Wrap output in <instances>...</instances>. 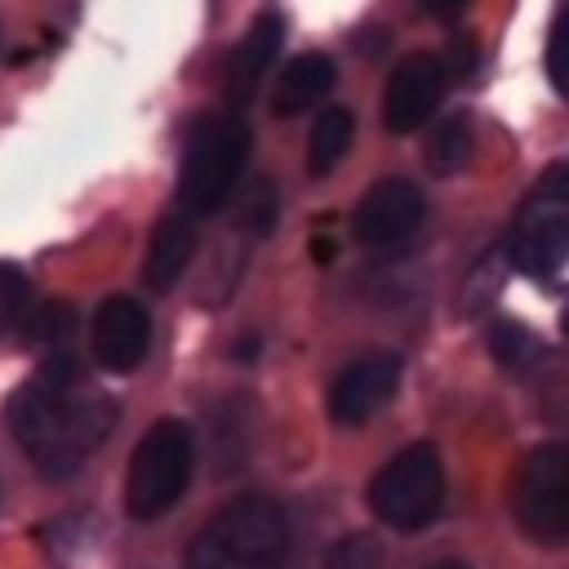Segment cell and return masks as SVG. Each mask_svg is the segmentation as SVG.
Instances as JSON below:
<instances>
[{
    "label": "cell",
    "mask_w": 569,
    "mask_h": 569,
    "mask_svg": "<svg viewBox=\"0 0 569 569\" xmlns=\"http://www.w3.org/2000/svg\"><path fill=\"white\" fill-rule=\"evenodd\" d=\"M489 351H493V360H498L502 369L520 373V369H529V360L538 356V338H533L525 325H516V320H493V329H489Z\"/></svg>",
    "instance_id": "obj_18"
},
{
    "label": "cell",
    "mask_w": 569,
    "mask_h": 569,
    "mask_svg": "<svg viewBox=\"0 0 569 569\" xmlns=\"http://www.w3.org/2000/svg\"><path fill=\"white\" fill-rule=\"evenodd\" d=\"M351 133H356V120L347 107H325L311 124V138H307V169L311 173H329L338 169V160L347 156L351 147Z\"/></svg>",
    "instance_id": "obj_15"
},
{
    "label": "cell",
    "mask_w": 569,
    "mask_h": 569,
    "mask_svg": "<svg viewBox=\"0 0 569 569\" xmlns=\"http://www.w3.org/2000/svg\"><path fill=\"white\" fill-rule=\"evenodd\" d=\"M333 80H338L333 58H325V53H298V58L284 62V71L276 80L271 111L276 116H302V111L320 107V98L333 89Z\"/></svg>",
    "instance_id": "obj_14"
},
{
    "label": "cell",
    "mask_w": 569,
    "mask_h": 569,
    "mask_svg": "<svg viewBox=\"0 0 569 569\" xmlns=\"http://www.w3.org/2000/svg\"><path fill=\"white\" fill-rule=\"evenodd\" d=\"M396 387H400V356L391 351L356 356L329 387V413L342 427H360L396 396Z\"/></svg>",
    "instance_id": "obj_10"
},
{
    "label": "cell",
    "mask_w": 569,
    "mask_h": 569,
    "mask_svg": "<svg viewBox=\"0 0 569 569\" xmlns=\"http://www.w3.org/2000/svg\"><path fill=\"white\" fill-rule=\"evenodd\" d=\"M418 4H422L431 18H440V22H453V18H458V13H462L471 0H418Z\"/></svg>",
    "instance_id": "obj_23"
},
{
    "label": "cell",
    "mask_w": 569,
    "mask_h": 569,
    "mask_svg": "<svg viewBox=\"0 0 569 569\" xmlns=\"http://www.w3.org/2000/svg\"><path fill=\"white\" fill-rule=\"evenodd\" d=\"M507 249H511V262L529 280L547 289L565 280V267H569V173L565 164H551L542 182L533 187V196L520 204Z\"/></svg>",
    "instance_id": "obj_4"
},
{
    "label": "cell",
    "mask_w": 569,
    "mask_h": 569,
    "mask_svg": "<svg viewBox=\"0 0 569 569\" xmlns=\"http://www.w3.org/2000/svg\"><path fill=\"white\" fill-rule=\"evenodd\" d=\"M27 329H31V342L44 347L49 356H71L76 311L67 302H40L36 311H27Z\"/></svg>",
    "instance_id": "obj_17"
},
{
    "label": "cell",
    "mask_w": 569,
    "mask_h": 569,
    "mask_svg": "<svg viewBox=\"0 0 569 569\" xmlns=\"http://www.w3.org/2000/svg\"><path fill=\"white\" fill-rule=\"evenodd\" d=\"M196 244H200V227H196V218H187L182 209H169V213L156 222V231H151V249H147V284L160 289V293H164L169 284H178V276L187 271Z\"/></svg>",
    "instance_id": "obj_13"
},
{
    "label": "cell",
    "mask_w": 569,
    "mask_h": 569,
    "mask_svg": "<svg viewBox=\"0 0 569 569\" xmlns=\"http://www.w3.org/2000/svg\"><path fill=\"white\" fill-rule=\"evenodd\" d=\"M467 160H471V120L467 116L440 120L431 129V142H427V164L436 173H458Z\"/></svg>",
    "instance_id": "obj_16"
},
{
    "label": "cell",
    "mask_w": 569,
    "mask_h": 569,
    "mask_svg": "<svg viewBox=\"0 0 569 569\" xmlns=\"http://www.w3.org/2000/svg\"><path fill=\"white\" fill-rule=\"evenodd\" d=\"M280 44H284V18H280L276 9L258 13L253 27L240 36V44H236L231 58H227V80H222V84H227V102H231V107H249V102H253L262 76H267L271 62L280 58Z\"/></svg>",
    "instance_id": "obj_12"
},
{
    "label": "cell",
    "mask_w": 569,
    "mask_h": 569,
    "mask_svg": "<svg viewBox=\"0 0 569 569\" xmlns=\"http://www.w3.org/2000/svg\"><path fill=\"white\" fill-rule=\"evenodd\" d=\"M116 400L76 365V356H49L9 400V431L22 453L49 476H76L111 436Z\"/></svg>",
    "instance_id": "obj_1"
},
{
    "label": "cell",
    "mask_w": 569,
    "mask_h": 569,
    "mask_svg": "<svg viewBox=\"0 0 569 569\" xmlns=\"http://www.w3.org/2000/svg\"><path fill=\"white\" fill-rule=\"evenodd\" d=\"M445 89H449V71H445V62L436 53H409V58H400L391 67V76H387V89H382V124L391 133L422 129L436 116Z\"/></svg>",
    "instance_id": "obj_8"
},
{
    "label": "cell",
    "mask_w": 569,
    "mask_h": 569,
    "mask_svg": "<svg viewBox=\"0 0 569 569\" xmlns=\"http://www.w3.org/2000/svg\"><path fill=\"white\" fill-rule=\"evenodd\" d=\"M289 516L276 498L244 493L227 502L187 547V569H284Z\"/></svg>",
    "instance_id": "obj_2"
},
{
    "label": "cell",
    "mask_w": 569,
    "mask_h": 569,
    "mask_svg": "<svg viewBox=\"0 0 569 569\" xmlns=\"http://www.w3.org/2000/svg\"><path fill=\"white\" fill-rule=\"evenodd\" d=\"M151 351V316L138 298L116 293L93 316V360L107 373H133Z\"/></svg>",
    "instance_id": "obj_11"
},
{
    "label": "cell",
    "mask_w": 569,
    "mask_h": 569,
    "mask_svg": "<svg viewBox=\"0 0 569 569\" xmlns=\"http://www.w3.org/2000/svg\"><path fill=\"white\" fill-rule=\"evenodd\" d=\"M431 569H467L462 560H440V565H431Z\"/></svg>",
    "instance_id": "obj_24"
},
{
    "label": "cell",
    "mask_w": 569,
    "mask_h": 569,
    "mask_svg": "<svg viewBox=\"0 0 569 569\" xmlns=\"http://www.w3.org/2000/svg\"><path fill=\"white\" fill-rule=\"evenodd\" d=\"M249 160V124L236 111H209L191 124L178 173V209L187 218L218 213L240 187Z\"/></svg>",
    "instance_id": "obj_3"
},
{
    "label": "cell",
    "mask_w": 569,
    "mask_h": 569,
    "mask_svg": "<svg viewBox=\"0 0 569 569\" xmlns=\"http://www.w3.org/2000/svg\"><path fill=\"white\" fill-rule=\"evenodd\" d=\"M511 511L538 542H565L569 533V453L565 445H538L511 485Z\"/></svg>",
    "instance_id": "obj_7"
},
{
    "label": "cell",
    "mask_w": 569,
    "mask_h": 569,
    "mask_svg": "<svg viewBox=\"0 0 569 569\" xmlns=\"http://www.w3.org/2000/svg\"><path fill=\"white\" fill-rule=\"evenodd\" d=\"M325 569H382V547L373 533H347L325 556Z\"/></svg>",
    "instance_id": "obj_20"
},
{
    "label": "cell",
    "mask_w": 569,
    "mask_h": 569,
    "mask_svg": "<svg viewBox=\"0 0 569 569\" xmlns=\"http://www.w3.org/2000/svg\"><path fill=\"white\" fill-rule=\"evenodd\" d=\"M422 191L409 178H382L356 204V240L369 249H400L422 227Z\"/></svg>",
    "instance_id": "obj_9"
},
{
    "label": "cell",
    "mask_w": 569,
    "mask_h": 569,
    "mask_svg": "<svg viewBox=\"0 0 569 569\" xmlns=\"http://www.w3.org/2000/svg\"><path fill=\"white\" fill-rule=\"evenodd\" d=\"M27 311H31V284H27V276L18 267L0 262V333L18 329L27 320Z\"/></svg>",
    "instance_id": "obj_19"
},
{
    "label": "cell",
    "mask_w": 569,
    "mask_h": 569,
    "mask_svg": "<svg viewBox=\"0 0 569 569\" xmlns=\"http://www.w3.org/2000/svg\"><path fill=\"white\" fill-rule=\"evenodd\" d=\"M196 467V436L178 418L151 422V431L138 440L129 458V480H124V502L138 520L164 516L191 485Z\"/></svg>",
    "instance_id": "obj_5"
},
{
    "label": "cell",
    "mask_w": 569,
    "mask_h": 569,
    "mask_svg": "<svg viewBox=\"0 0 569 569\" xmlns=\"http://www.w3.org/2000/svg\"><path fill=\"white\" fill-rule=\"evenodd\" d=\"M440 502H445V467L427 440L405 445L391 462L378 467L369 485V507L378 511V520L405 533L427 529L440 516Z\"/></svg>",
    "instance_id": "obj_6"
},
{
    "label": "cell",
    "mask_w": 569,
    "mask_h": 569,
    "mask_svg": "<svg viewBox=\"0 0 569 569\" xmlns=\"http://www.w3.org/2000/svg\"><path fill=\"white\" fill-rule=\"evenodd\" d=\"M560 53H565V9L556 13V22H551V31H547V76H551L556 93L569 89V84H565V71H560Z\"/></svg>",
    "instance_id": "obj_22"
},
{
    "label": "cell",
    "mask_w": 569,
    "mask_h": 569,
    "mask_svg": "<svg viewBox=\"0 0 569 569\" xmlns=\"http://www.w3.org/2000/svg\"><path fill=\"white\" fill-rule=\"evenodd\" d=\"M276 213H280V196H276V187L267 178H258L249 187V196L240 200V227L253 231V236H267L276 227Z\"/></svg>",
    "instance_id": "obj_21"
}]
</instances>
